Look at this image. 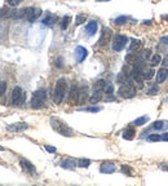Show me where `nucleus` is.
Masks as SVG:
<instances>
[{
    "mask_svg": "<svg viewBox=\"0 0 168 186\" xmlns=\"http://www.w3.org/2000/svg\"><path fill=\"white\" fill-rule=\"evenodd\" d=\"M144 23H145V25H147V26H149V25H150V23H151V22H150V21H145Z\"/></svg>",
    "mask_w": 168,
    "mask_h": 186,
    "instance_id": "nucleus-47",
    "label": "nucleus"
},
{
    "mask_svg": "<svg viewBox=\"0 0 168 186\" xmlns=\"http://www.w3.org/2000/svg\"><path fill=\"white\" fill-rule=\"evenodd\" d=\"M61 62H62V58H58V59H57V67H62V63H61Z\"/></svg>",
    "mask_w": 168,
    "mask_h": 186,
    "instance_id": "nucleus-45",
    "label": "nucleus"
},
{
    "mask_svg": "<svg viewBox=\"0 0 168 186\" xmlns=\"http://www.w3.org/2000/svg\"><path fill=\"white\" fill-rule=\"evenodd\" d=\"M103 92H105L107 96H111V94H113V92H114L113 84H107V85H106V88H105V90H103Z\"/></svg>",
    "mask_w": 168,
    "mask_h": 186,
    "instance_id": "nucleus-31",
    "label": "nucleus"
},
{
    "mask_svg": "<svg viewBox=\"0 0 168 186\" xmlns=\"http://www.w3.org/2000/svg\"><path fill=\"white\" fill-rule=\"evenodd\" d=\"M8 14V9H5V8H0V18L4 17V16Z\"/></svg>",
    "mask_w": 168,
    "mask_h": 186,
    "instance_id": "nucleus-37",
    "label": "nucleus"
},
{
    "mask_svg": "<svg viewBox=\"0 0 168 186\" xmlns=\"http://www.w3.org/2000/svg\"><path fill=\"white\" fill-rule=\"evenodd\" d=\"M162 18H163V20H165V21H168V14H164V16H162Z\"/></svg>",
    "mask_w": 168,
    "mask_h": 186,
    "instance_id": "nucleus-46",
    "label": "nucleus"
},
{
    "mask_svg": "<svg viewBox=\"0 0 168 186\" xmlns=\"http://www.w3.org/2000/svg\"><path fill=\"white\" fill-rule=\"evenodd\" d=\"M75 163L72 162V160H65V162H62V167L63 168H74Z\"/></svg>",
    "mask_w": 168,
    "mask_h": 186,
    "instance_id": "nucleus-30",
    "label": "nucleus"
},
{
    "mask_svg": "<svg viewBox=\"0 0 168 186\" xmlns=\"http://www.w3.org/2000/svg\"><path fill=\"white\" fill-rule=\"evenodd\" d=\"M88 98V87H82L79 88V100H78V103H84L85 100Z\"/></svg>",
    "mask_w": 168,
    "mask_h": 186,
    "instance_id": "nucleus-15",
    "label": "nucleus"
},
{
    "mask_svg": "<svg viewBox=\"0 0 168 186\" xmlns=\"http://www.w3.org/2000/svg\"><path fill=\"white\" fill-rule=\"evenodd\" d=\"M97 28H98V25L96 21H90V22H88L87 26H85V31H87L88 35H94V34L97 32Z\"/></svg>",
    "mask_w": 168,
    "mask_h": 186,
    "instance_id": "nucleus-12",
    "label": "nucleus"
},
{
    "mask_svg": "<svg viewBox=\"0 0 168 186\" xmlns=\"http://www.w3.org/2000/svg\"><path fill=\"white\" fill-rule=\"evenodd\" d=\"M157 92H158V88L157 87H154V88H151V89H149V94H157Z\"/></svg>",
    "mask_w": 168,
    "mask_h": 186,
    "instance_id": "nucleus-39",
    "label": "nucleus"
},
{
    "mask_svg": "<svg viewBox=\"0 0 168 186\" xmlns=\"http://www.w3.org/2000/svg\"><path fill=\"white\" fill-rule=\"evenodd\" d=\"M147 141L158 142V141H162V137H160V134H150V136L147 137Z\"/></svg>",
    "mask_w": 168,
    "mask_h": 186,
    "instance_id": "nucleus-28",
    "label": "nucleus"
},
{
    "mask_svg": "<svg viewBox=\"0 0 168 186\" xmlns=\"http://www.w3.org/2000/svg\"><path fill=\"white\" fill-rule=\"evenodd\" d=\"M66 90H67V82H66L65 78H61V79L57 80L56 87H54V93H53L54 103L59 105V103L63 101L65 94H66Z\"/></svg>",
    "mask_w": 168,
    "mask_h": 186,
    "instance_id": "nucleus-1",
    "label": "nucleus"
},
{
    "mask_svg": "<svg viewBox=\"0 0 168 186\" xmlns=\"http://www.w3.org/2000/svg\"><path fill=\"white\" fill-rule=\"evenodd\" d=\"M101 98H102V90H93V94L90 96L89 102L96 103V102H98V101H101Z\"/></svg>",
    "mask_w": 168,
    "mask_h": 186,
    "instance_id": "nucleus-19",
    "label": "nucleus"
},
{
    "mask_svg": "<svg viewBox=\"0 0 168 186\" xmlns=\"http://www.w3.org/2000/svg\"><path fill=\"white\" fill-rule=\"evenodd\" d=\"M20 164H21V167H22L23 169L26 170V172L31 173V175H35V173H36V170H35V167H34V165L31 164V163L28 162V160H26V159H21Z\"/></svg>",
    "mask_w": 168,
    "mask_h": 186,
    "instance_id": "nucleus-11",
    "label": "nucleus"
},
{
    "mask_svg": "<svg viewBox=\"0 0 168 186\" xmlns=\"http://www.w3.org/2000/svg\"><path fill=\"white\" fill-rule=\"evenodd\" d=\"M150 52H151V51H149V49H146V51L144 52V59L150 58V54H151V53H150Z\"/></svg>",
    "mask_w": 168,
    "mask_h": 186,
    "instance_id": "nucleus-38",
    "label": "nucleus"
},
{
    "mask_svg": "<svg viewBox=\"0 0 168 186\" xmlns=\"http://www.w3.org/2000/svg\"><path fill=\"white\" fill-rule=\"evenodd\" d=\"M118 94L120 96L121 98H132L136 96V88H134V85L128 80V82L124 83V84L119 88Z\"/></svg>",
    "mask_w": 168,
    "mask_h": 186,
    "instance_id": "nucleus-4",
    "label": "nucleus"
},
{
    "mask_svg": "<svg viewBox=\"0 0 168 186\" xmlns=\"http://www.w3.org/2000/svg\"><path fill=\"white\" fill-rule=\"evenodd\" d=\"M134 134H136L134 129L132 128V127H128V128L123 132V138L124 140H129V141H131V140L134 138Z\"/></svg>",
    "mask_w": 168,
    "mask_h": 186,
    "instance_id": "nucleus-18",
    "label": "nucleus"
},
{
    "mask_svg": "<svg viewBox=\"0 0 168 186\" xmlns=\"http://www.w3.org/2000/svg\"><path fill=\"white\" fill-rule=\"evenodd\" d=\"M87 54L88 51L84 46H76V49H75V59H76V62H83L87 57Z\"/></svg>",
    "mask_w": 168,
    "mask_h": 186,
    "instance_id": "nucleus-9",
    "label": "nucleus"
},
{
    "mask_svg": "<svg viewBox=\"0 0 168 186\" xmlns=\"http://www.w3.org/2000/svg\"><path fill=\"white\" fill-rule=\"evenodd\" d=\"M47 103V90L45 89H38L32 93L31 98V107L32 108H41Z\"/></svg>",
    "mask_w": 168,
    "mask_h": 186,
    "instance_id": "nucleus-3",
    "label": "nucleus"
},
{
    "mask_svg": "<svg viewBox=\"0 0 168 186\" xmlns=\"http://www.w3.org/2000/svg\"><path fill=\"white\" fill-rule=\"evenodd\" d=\"M106 82L105 80H98V82H96L94 83V85H93V90H105V88H106Z\"/></svg>",
    "mask_w": 168,
    "mask_h": 186,
    "instance_id": "nucleus-21",
    "label": "nucleus"
},
{
    "mask_svg": "<svg viewBox=\"0 0 168 186\" xmlns=\"http://www.w3.org/2000/svg\"><path fill=\"white\" fill-rule=\"evenodd\" d=\"M110 40H111V30L110 28H103L102 32H101V38L98 40V44L100 45H106Z\"/></svg>",
    "mask_w": 168,
    "mask_h": 186,
    "instance_id": "nucleus-8",
    "label": "nucleus"
},
{
    "mask_svg": "<svg viewBox=\"0 0 168 186\" xmlns=\"http://www.w3.org/2000/svg\"><path fill=\"white\" fill-rule=\"evenodd\" d=\"M21 1H22V0H7V3L10 5V7H17Z\"/></svg>",
    "mask_w": 168,
    "mask_h": 186,
    "instance_id": "nucleus-34",
    "label": "nucleus"
},
{
    "mask_svg": "<svg viewBox=\"0 0 168 186\" xmlns=\"http://www.w3.org/2000/svg\"><path fill=\"white\" fill-rule=\"evenodd\" d=\"M56 21H57V17L56 16H53V14H48V16H45V17L43 18V25H45V26H52V25H54L56 23Z\"/></svg>",
    "mask_w": 168,
    "mask_h": 186,
    "instance_id": "nucleus-17",
    "label": "nucleus"
},
{
    "mask_svg": "<svg viewBox=\"0 0 168 186\" xmlns=\"http://www.w3.org/2000/svg\"><path fill=\"white\" fill-rule=\"evenodd\" d=\"M141 45H142V41L141 40H132V43H131V45H129L128 51L129 52H134V51H137L138 48H141Z\"/></svg>",
    "mask_w": 168,
    "mask_h": 186,
    "instance_id": "nucleus-22",
    "label": "nucleus"
},
{
    "mask_svg": "<svg viewBox=\"0 0 168 186\" xmlns=\"http://www.w3.org/2000/svg\"><path fill=\"white\" fill-rule=\"evenodd\" d=\"M127 20H128V17L127 16H121V17H118L115 20V23L116 25H123V23L127 22Z\"/></svg>",
    "mask_w": 168,
    "mask_h": 186,
    "instance_id": "nucleus-29",
    "label": "nucleus"
},
{
    "mask_svg": "<svg viewBox=\"0 0 168 186\" xmlns=\"http://www.w3.org/2000/svg\"><path fill=\"white\" fill-rule=\"evenodd\" d=\"M127 41H128L127 36H124V35H115V36H114V39H113V49L115 52L121 51V49L125 46Z\"/></svg>",
    "mask_w": 168,
    "mask_h": 186,
    "instance_id": "nucleus-6",
    "label": "nucleus"
},
{
    "mask_svg": "<svg viewBox=\"0 0 168 186\" xmlns=\"http://www.w3.org/2000/svg\"><path fill=\"white\" fill-rule=\"evenodd\" d=\"M70 16H65L63 18H62V22H61V28L62 30H66L67 28V26H69V23H70Z\"/></svg>",
    "mask_w": 168,
    "mask_h": 186,
    "instance_id": "nucleus-25",
    "label": "nucleus"
},
{
    "mask_svg": "<svg viewBox=\"0 0 168 186\" xmlns=\"http://www.w3.org/2000/svg\"><path fill=\"white\" fill-rule=\"evenodd\" d=\"M27 128H28L27 123H14V124H9L7 127V129L10 132H22Z\"/></svg>",
    "mask_w": 168,
    "mask_h": 186,
    "instance_id": "nucleus-10",
    "label": "nucleus"
},
{
    "mask_svg": "<svg viewBox=\"0 0 168 186\" xmlns=\"http://www.w3.org/2000/svg\"><path fill=\"white\" fill-rule=\"evenodd\" d=\"M84 111H89V113H98V111H101V107H98V106H93V107H85L83 108Z\"/></svg>",
    "mask_w": 168,
    "mask_h": 186,
    "instance_id": "nucleus-32",
    "label": "nucleus"
},
{
    "mask_svg": "<svg viewBox=\"0 0 168 186\" xmlns=\"http://www.w3.org/2000/svg\"><path fill=\"white\" fill-rule=\"evenodd\" d=\"M90 165V160L89 159H80L78 162V167H82V168H87Z\"/></svg>",
    "mask_w": 168,
    "mask_h": 186,
    "instance_id": "nucleus-27",
    "label": "nucleus"
},
{
    "mask_svg": "<svg viewBox=\"0 0 168 186\" xmlns=\"http://www.w3.org/2000/svg\"><path fill=\"white\" fill-rule=\"evenodd\" d=\"M121 170H123V172H125L127 175H131V170H129V168H127V165H123V167H121Z\"/></svg>",
    "mask_w": 168,
    "mask_h": 186,
    "instance_id": "nucleus-40",
    "label": "nucleus"
},
{
    "mask_svg": "<svg viewBox=\"0 0 168 186\" xmlns=\"http://www.w3.org/2000/svg\"><path fill=\"white\" fill-rule=\"evenodd\" d=\"M45 150L48 152H56L57 151V149L56 147H53V146H49V145H45Z\"/></svg>",
    "mask_w": 168,
    "mask_h": 186,
    "instance_id": "nucleus-36",
    "label": "nucleus"
},
{
    "mask_svg": "<svg viewBox=\"0 0 168 186\" xmlns=\"http://www.w3.org/2000/svg\"><path fill=\"white\" fill-rule=\"evenodd\" d=\"M0 150H4V149H3V147H1V146H0Z\"/></svg>",
    "mask_w": 168,
    "mask_h": 186,
    "instance_id": "nucleus-48",
    "label": "nucleus"
},
{
    "mask_svg": "<svg viewBox=\"0 0 168 186\" xmlns=\"http://www.w3.org/2000/svg\"><path fill=\"white\" fill-rule=\"evenodd\" d=\"M40 16H41V9L40 8H32L31 13L28 14V17H27V21L28 22H35Z\"/></svg>",
    "mask_w": 168,
    "mask_h": 186,
    "instance_id": "nucleus-13",
    "label": "nucleus"
},
{
    "mask_svg": "<svg viewBox=\"0 0 168 186\" xmlns=\"http://www.w3.org/2000/svg\"><path fill=\"white\" fill-rule=\"evenodd\" d=\"M105 1H109V0H105Z\"/></svg>",
    "mask_w": 168,
    "mask_h": 186,
    "instance_id": "nucleus-49",
    "label": "nucleus"
},
{
    "mask_svg": "<svg viewBox=\"0 0 168 186\" xmlns=\"http://www.w3.org/2000/svg\"><path fill=\"white\" fill-rule=\"evenodd\" d=\"M160 137H162V141H168V133L160 134Z\"/></svg>",
    "mask_w": 168,
    "mask_h": 186,
    "instance_id": "nucleus-42",
    "label": "nucleus"
},
{
    "mask_svg": "<svg viewBox=\"0 0 168 186\" xmlns=\"http://www.w3.org/2000/svg\"><path fill=\"white\" fill-rule=\"evenodd\" d=\"M7 90V83L5 82H0V96H3Z\"/></svg>",
    "mask_w": 168,
    "mask_h": 186,
    "instance_id": "nucleus-33",
    "label": "nucleus"
},
{
    "mask_svg": "<svg viewBox=\"0 0 168 186\" xmlns=\"http://www.w3.org/2000/svg\"><path fill=\"white\" fill-rule=\"evenodd\" d=\"M152 128L157 129V131H163V129L168 128V123L167 121H163V120H158L152 124Z\"/></svg>",
    "mask_w": 168,
    "mask_h": 186,
    "instance_id": "nucleus-20",
    "label": "nucleus"
},
{
    "mask_svg": "<svg viewBox=\"0 0 168 186\" xmlns=\"http://www.w3.org/2000/svg\"><path fill=\"white\" fill-rule=\"evenodd\" d=\"M168 76V69L167 67H162V69L158 71L157 74V82L158 83H163Z\"/></svg>",
    "mask_w": 168,
    "mask_h": 186,
    "instance_id": "nucleus-16",
    "label": "nucleus"
},
{
    "mask_svg": "<svg viewBox=\"0 0 168 186\" xmlns=\"http://www.w3.org/2000/svg\"><path fill=\"white\" fill-rule=\"evenodd\" d=\"M100 170L102 173H114L116 170V167L113 164V163H103L100 167Z\"/></svg>",
    "mask_w": 168,
    "mask_h": 186,
    "instance_id": "nucleus-14",
    "label": "nucleus"
},
{
    "mask_svg": "<svg viewBox=\"0 0 168 186\" xmlns=\"http://www.w3.org/2000/svg\"><path fill=\"white\" fill-rule=\"evenodd\" d=\"M51 125L57 133H59L61 136H66V137H70L72 136V129L67 125L65 121H62L61 119L58 118H51Z\"/></svg>",
    "mask_w": 168,
    "mask_h": 186,
    "instance_id": "nucleus-2",
    "label": "nucleus"
},
{
    "mask_svg": "<svg viewBox=\"0 0 168 186\" xmlns=\"http://www.w3.org/2000/svg\"><path fill=\"white\" fill-rule=\"evenodd\" d=\"M160 168H162V169H164V170H167V172H168V164H167V163H164V164H160Z\"/></svg>",
    "mask_w": 168,
    "mask_h": 186,
    "instance_id": "nucleus-43",
    "label": "nucleus"
},
{
    "mask_svg": "<svg viewBox=\"0 0 168 186\" xmlns=\"http://www.w3.org/2000/svg\"><path fill=\"white\" fill-rule=\"evenodd\" d=\"M147 120H149L147 116H140V118H137L136 120L133 121V124L134 125H144L145 123H147Z\"/></svg>",
    "mask_w": 168,
    "mask_h": 186,
    "instance_id": "nucleus-24",
    "label": "nucleus"
},
{
    "mask_svg": "<svg viewBox=\"0 0 168 186\" xmlns=\"http://www.w3.org/2000/svg\"><path fill=\"white\" fill-rule=\"evenodd\" d=\"M154 74H155V71L152 69H149V70H146V71H144V79H146V80H150L152 76H154Z\"/></svg>",
    "mask_w": 168,
    "mask_h": 186,
    "instance_id": "nucleus-26",
    "label": "nucleus"
},
{
    "mask_svg": "<svg viewBox=\"0 0 168 186\" xmlns=\"http://www.w3.org/2000/svg\"><path fill=\"white\" fill-rule=\"evenodd\" d=\"M85 21V16H78L76 17V21H75V22H76V25H80V23H83Z\"/></svg>",
    "mask_w": 168,
    "mask_h": 186,
    "instance_id": "nucleus-35",
    "label": "nucleus"
},
{
    "mask_svg": "<svg viewBox=\"0 0 168 186\" xmlns=\"http://www.w3.org/2000/svg\"><path fill=\"white\" fill-rule=\"evenodd\" d=\"M160 62H162V57H160L159 54L152 56L151 59H150V65H151V66H157V65H159Z\"/></svg>",
    "mask_w": 168,
    "mask_h": 186,
    "instance_id": "nucleus-23",
    "label": "nucleus"
},
{
    "mask_svg": "<svg viewBox=\"0 0 168 186\" xmlns=\"http://www.w3.org/2000/svg\"><path fill=\"white\" fill-rule=\"evenodd\" d=\"M163 66H164V67H168V56L163 58Z\"/></svg>",
    "mask_w": 168,
    "mask_h": 186,
    "instance_id": "nucleus-41",
    "label": "nucleus"
},
{
    "mask_svg": "<svg viewBox=\"0 0 168 186\" xmlns=\"http://www.w3.org/2000/svg\"><path fill=\"white\" fill-rule=\"evenodd\" d=\"M78 100H79V87H78L76 84H74L69 93V102L71 103V105H76Z\"/></svg>",
    "mask_w": 168,
    "mask_h": 186,
    "instance_id": "nucleus-7",
    "label": "nucleus"
},
{
    "mask_svg": "<svg viewBox=\"0 0 168 186\" xmlns=\"http://www.w3.org/2000/svg\"><path fill=\"white\" fill-rule=\"evenodd\" d=\"M160 41H162V43H164V44H168V36L162 38V39H160Z\"/></svg>",
    "mask_w": 168,
    "mask_h": 186,
    "instance_id": "nucleus-44",
    "label": "nucleus"
},
{
    "mask_svg": "<svg viewBox=\"0 0 168 186\" xmlns=\"http://www.w3.org/2000/svg\"><path fill=\"white\" fill-rule=\"evenodd\" d=\"M26 101V93L22 90L21 87H14L12 92V103L16 106L23 105V102Z\"/></svg>",
    "mask_w": 168,
    "mask_h": 186,
    "instance_id": "nucleus-5",
    "label": "nucleus"
}]
</instances>
